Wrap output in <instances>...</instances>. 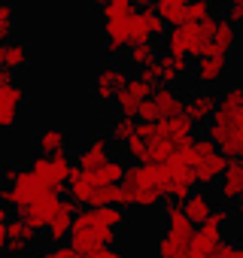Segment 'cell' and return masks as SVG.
Here are the masks:
<instances>
[{
	"label": "cell",
	"mask_w": 243,
	"mask_h": 258,
	"mask_svg": "<svg viewBox=\"0 0 243 258\" xmlns=\"http://www.w3.org/2000/svg\"><path fill=\"white\" fill-rule=\"evenodd\" d=\"M179 143L167 134L164 121H137V134L131 137V143L125 146L128 158H134V164H152L161 167L176 155Z\"/></svg>",
	"instance_id": "cell-1"
},
{
	"label": "cell",
	"mask_w": 243,
	"mask_h": 258,
	"mask_svg": "<svg viewBox=\"0 0 243 258\" xmlns=\"http://www.w3.org/2000/svg\"><path fill=\"white\" fill-rule=\"evenodd\" d=\"M43 195H58V191H52L31 167H22L19 176L10 182V188H4V207L25 210L31 201H37V198H43Z\"/></svg>",
	"instance_id": "cell-7"
},
{
	"label": "cell",
	"mask_w": 243,
	"mask_h": 258,
	"mask_svg": "<svg viewBox=\"0 0 243 258\" xmlns=\"http://www.w3.org/2000/svg\"><path fill=\"white\" fill-rule=\"evenodd\" d=\"M161 64H164V82H161V85H173L189 67H195L186 55H173V52H164V55H161Z\"/></svg>",
	"instance_id": "cell-28"
},
{
	"label": "cell",
	"mask_w": 243,
	"mask_h": 258,
	"mask_svg": "<svg viewBox=\"0 0 243 258\" xmlns=\"http://www.w3.org/2000/svg\"><path fill=\"white\" fill-rule=\"evenodd\" d=\"M216 109H219V94L213 91V88H198L189 100H186V115L195 121V124H210L213 121V115H216Z\"/></svg>",
	"instance_id": "cell-17"
},
{
	"label": "cell",
	"mask_w": 243,
	"mask_h": 258,
	"mask_svg": "<svg viewBox=\"0 0 243 258\" xmlns=\"http://www.w3.org/2000/svg\"><path fill=\"white\" fill-rule=\"evenodd\" d=\"M189 249L183 246V243H176L173 237H167V234H161L158 237V243H155V255L158 258H176V255H186Z\"/></svg>",
	"instance_id": "cell-34"
},
{
	"label": "cell",
	"mask_w": 243,
	"mask_h": 258,
	"mask_svg": "<svg viewBox=\"0 0 243 258\" xmlns=\"http://www.w3.org/2000/svg\"><path fill=\"white\" fill-rule=\"evenodd\" d=\"M216 191L225 204H240V198H243V161H231V167L222 176V182L216 185Z\"/></svg>",
	"instance_id": "cell-21"
},
{
	"label": "cell",
	"mask_w": 243,
	"mask_h": 258,
	"mask_svg": "<svg viewBox=\"0 0 243 258\" xmlns=\"http://www.w3.org/2000/svg\"><path fill=\"white\" fill-rule=\"evenodd\" d=\"M73 255H76V249H73V246H52V249L40 252L37 258H73Z\"/></svg>",
	"instance_id": "cell-42"
},
{
	"label": "cell",
	"mask_w": 243,
	"mask_h": 258,
	"mask_svg": "<svg viewBox=\"0 0 243 258\" xmlns=\"http://www.w3.org/2000/svg\"><path fill=\"white\" fill-rule=\"evenodd\" d=\"M137 118H140V121H161V109H158L155 97H149V100H143V103H140Z\"/></svg>",
	"instance_id": "cell-40"
},
{
	"label": "cell",
	"mask_w": 243,
	"mask_h": 258,
	"mask_svg": "<svg viewBox=\"0 0 243 258\" xmlns=\"http://www.w3.org/2000/svg\"><path fill=\"white\" fill-rule=\"evenodd\" d=\"M128 82H131V76L125 70L115 67V64H109V61H103L94 70V76H91V94L100 103H115V97L128 88Z\"/></svg>",
	"instance_id": "cell-10"
},
{
	"label": "cell",
	"mask_w": 243,
	"mask_h": 258,
	"mask_svg": "<svg viewBox=\"0 0 243 258\" xmlns=\"http://www.w3.org/2000/svg\"><path fill=\"white\" fill-rule=\"evenodd\" d=\"M189 7H192V0H155V13L170 28H179L189 22Z\"/></svg>",
	"instance_id": "cell-24"
},
{
	"label": "cell",
	"mask_w": 243,
	"mask_h": 258,
	"mask_svg": "<svg viewBox=\"0 0 243 258\" xmlns=\"http://www.w3.org/2000/svg\"><path fill=\"white\" fill-rule=\"evenodd\" d=\"M237 216H240V219H243V204H237Z\"/></svg>",
	"instance_id": "cell-48"
},
{
	"label": "cell",
	"mask_w": 243,
	"mask_h": 258,
	"mask_svg": "<svg viewBox=\"0 0 243 258\" xmlns=\"http://www.w3.org/2000/svg\"><path fill=\"white\" fill-rule=\"evenodd\" d=\"M183 210H186V216H189V219L201 228V225L213 216V210H216V207H213V198H210L204 188H198V191H195V195L183 204Z\"/></svg>",
	"instance_id": "cell-26"
},
{
	"label": "cell",
	"mask_w": 243,
	"mask_h": 258,
	"mask_svg": "<svg viewBox=\"0 0 243 258\" xmlns=\"http://www.w3.org/2000/svg\"><path fill=\"white\" fill-rule=\"evenodd\" d=\"M76 216H79V213H76V204H73V201H61L58 210H55V216H52V222H49V228H46V240H49L52 246H61V240L73 234Z\"/></svg>",
	"instance_id": "cell-18"
},
{
	"label": "cell",
	"mask_w": 243,
	"mask_h": 258,
	"mask_svg": "<svg viewBox=\"0 0 243 258\" xmlns=\"http://www.w3.org/2000/svg\"><path fill=\"white\" fill-rule=\"evenodd\" d=\"M34 149L37 155H55V152H67V134L61 127H43L34 134Z\"/></svg>",
	"instance_id": "cell-23"
},
{
	"label": "cell",
	"mask_w": 243,
	"mask_h": 258,
	"mask_svg": "<svg viewBox=\"0 0 243 258\" xmlns=\"http://www.w3.org/2000/svg\"><path fill=\"white\" fill-rule=\"evenodd\" d=\"M122 204H125V191H122V185H103L94 195V201H91V207H122Z\"/></svg>",
	"instance_id": "cell-31"
},
{
	"label": "cell",
	"mask_w": 243,
	"mask_h": 258,
	"mask_svg": "<svg viewBox=\"0 0 243 258\" xmlns=\"http://www.w3.org/2000/svg\"><path fill=\"white\" fill-rule=\"evenodd\" d=\"M213 249H216V243L207 240V237L198 231V237H195L192 246H189V258H213Z\"/></svg>",
	"instance_id": "cell-36"
},
{
	"label": "cell",
	"mask_w": 243,
	"mask_h": 258,
	"mask_svg": "<svg viewBox=\"0 0 243 258\" xmlns=\"http://www.w3.org/2000/svg\"><path fill=\"white\" fill-rule=\"evenodd\" d=\"M216 28H219V19H213V16L201 22V31H204V37H207V40H213V34H216Z\"/></svg>",
	"instance_id": "cell-44"
},
{
	"label": "cell",
	"mask_w": 243,
	"mask_h": 258,
	"mask_svg": "<svg viewBox=\"0 0 243 258\" xmlns=\"http://www.w3.org/2000/svg\"><path fill=\"white\" fill-rule=\"evenodd\" d=\"M140 103H143V100H140L137 94H131V91L125 88V91H122V94L115 97V103H112V106L118 109V115H128V118H134V115L140 112Z\"/></svg>",
	"instance_id": "cell-33"
},
{
	"label": "cell",
	"mask_w": 243,
	"mask_h": 258,
	"mask_svg": "<svg viewBox=\"0 0 243 258\" xmlns=\"http://www.w3.org/2000/svg\"><path fill=\"white\" fill-rule=\"evenodd\" d=\"M228 219H231V210H228V207H216L213 216L201 225V234H204L207 240H213V243H222V228L228 225Z\"/></svg>",
	"instance_id": "cell-29"
},
{
	"label": "cell",
	"mask_w": 243,
	"mask_h": 258,
	"mask_svg": "<svg viewBox=\"0 0 243 258\" xmlns=\"http://www.w3.org/2000/svg\"><path fill=\"white\" fill-rule=\"evenodd\" d=\"M28 64H31V52H28V46L22 40H10V43L0 46V67H4V73H13L16 76Z\"/></svg>",
	"instance_id": "cell-20"
},
{
	"label": "cell",
	"mask_w": 243,
	"mask_h": 258,
	"mask_svg": "<svg viewBox=\"0 0 243 258\" xmlns=\"http://www.w3.org/2000/svg\"><path fill=\"white\" fill-rule=\"evenodd\" d=\"M219 109H243V85H231L219 94Z\"/></svg>",
	"instance_id": "cell-35"
},
{
	"label": "cell",
	"mask_w": 243,
	"mask_h": 258,
	"mask_svg": "<svg viewBox=\"0 0 243 258\" xmlns=\"http://www.w3.org/2000/svg\"><path fill=\"white\" fill-rule=\"evenodd\" d=\"M88 4H91V7H94V10H103V7H106V4H109V0H88Z\"/></svg>",
	"instance_id": "cell-46"
},
{
	"label": "cell",
	"mask_w": 243,
	"mask_h": 258,
	"mask_svg": "<svg viewBox=\"0 0 243 258\" xmlns=\"http://www.w3.org/2000/svg\"><path fill=\"white\" fill-rule=\"evenodd\" d=\"M134 134H137V124H134V118H128V115H115V118L106 124V140L115 143V146H128Z\"/></svg>",
	"instance_id": "cell-27"
},
{
	"label": "cell",
	"mask_w": 243,
	"mask_h": 258,
	"mask_svg": "<svg viewBox=\"0 0 243 258\" xmlns=\"http://www.w3.org/2000/svg\"><path fill=\"white\" fill-rule=\"evenodd\" d=\"M118 243V231L109 228L94 207L82 210L73 222V234H70V246L79 252V255H94L97 249H106V246H115Z\"/></svg>",
	"instance_id": "cell-3"
},
{
	"label": "cell",
	"mask_w": 243,
	"mask_h": 258,
	"mask_svg": "<svg viewBox=\"0 0 243 258\" xmlns=\"http://www.w3.org/2000/svg\"><path fill=\"white\" fill-rule=\"evenodd\" d=\"M213 258H243V240H222V243H216Z\"/></svg>",
	"instance_id": "cell-37"
},
{
	"label": "cell",
	"mask_w": 243,
	"mask_h": 258,
	"mask_svg": "<svg viewBox=\"0 0 243 258\" xmlns=\"http://www.w3.org/2000/svg\"><path fill=\"white\" fill-rule=\"evenodd\" d=\"M125 207H158L164 201V185H161V170L152 164H131L125 179Z\"/></svg>",
	"instance_id": "cell-2"
},
{
	"label": "cell",
	"mask_w": 243,
	"mask_h": 258,
	"mask_svg": "<svg viewBox=\"0 0 243 258\" xmlns=\"http://www.w3.org/2000/svg\"><path fill=\"white\" fill-rule=\"evenodd\" d=\"M192 167H195V176H198L201 188H204V185H219L222 176H225L228 167H231V158L222 155V152H213V155H207V158H198Z\"/></svg>",
	"instance_id": "cell-19"
},
{
	"label": "cell",
	"mask_w": 243,
	"mask_h": 258,
	"mask_svg": "<svg viewBox=\"0 0 243 258\" xmlns=\"http://www.w3.org/2000/svg\"><path fill=\"white\" fill-rule=\"evenodd\" d=\"M155 88H158V85H152V82H149V79H143V76H131V82H128V91H131V94H137L140 100L155 97Z\"/></svg>",
	"instance_id": "cell-38"
},
{
	"label": "cell",
	"mask_w": 243,
	"mask_h": 258,
	"mask_svg": "<svg viewBox=\"0 0 243 258\" xmlns=\"http://www.w3.org/2000/svg\"><path fill=\"white\" fill-rule=\"evenodd\" d=\"M88 258H128V252H122L118 246H106V249H97V252L88 255Z\"/></svg>",
	"instance_id": "cell-43"
},
{
	"label": "cell",
	"mask_w": 243,
	"mask_h": 258,
	"mask_svg": "<svg viewBox=\"0 0 243 258\" xmlns=\"http://www.w3.org/2000/svg\"><path fill=\"white\" fill-rule=\"evenodd\" d=\"M186 100H189V97H183L173 85H158V88H155V103H158V109H161V121L183 115V112H186Z\"/></svg>",
	"instance_id": "cell-22"
},
{
	"label": "cell",
	"mask_w": 243,
	"mask_h": 258,
	"mask_svg": "<svg viewBox=\"0 0 243 258\" xmlns=\"http://www.w3.org/2000/svg\"><path fill=\"white\" fill-rule=\"evenodd\" d=\"M228 4H231V7H243V0H228Z\"/></svg>",
	"instance_id": "cell-47"
},
{
	"label": "cell",
	"mask_w": 243,
	"mask_h": 258,
	"mask_svg": "<svg viewBox=\"0 0 243 258\" xmlns=\"http://www.w3.org/2000/svg\"><path fill=\"white\" fill-rule=\"evenodd\" d=\"M37 243V228L25 219H7V207L0 213V246L7 258H28L31 246Z\"/></svg>",
	"instance_id": "cell-6"
},
{
	"label": "cell",
	"mask_w": 243,
	"mask_h": 258,
	"mask_svg": "<svg viewBox=\"0 0 243 258\" xmlns=\"http://www.w3.org/2000/svg\"><path fill=\"white\" fill-rule=\"evenodd\" d=\"M140 76H143V79H149L152 85H161V82H164V64H161V58H158V61H152L149 67H143V70H140Z\"/></svg>",
	"instance_id": "cell-41"
},
{
	"label": "cell",
	"mask_w": 243,
	"mask_h": 258,
	"mask_svg": "<svg viewBox=\"0 0 243 258\" xmlns=\"http://www.w3.org/2000/svg\"><path fill=\"white\" fill-rule=\"evenodd\" d=\"M176 258H189V252H186V255H176Z\"/></svg>",
	"instance_id": "cell-51"
},
{
	"label": "cell",
	"mask_w": 243,
	"mask_h": 258,
	"mask_svg": "<svg viewBox=\"0 0 243 258\" xmlns=\"http://www.w3.org/2000/svg\"><path fill=\"white\" fill-rule=\"evenodd\" d=\"M207 137L219 146L228 158H243V109H216L213 121L207 124Z\"/></svg>",
	"instance_id": "cell-4"
},
{
	"label": "cell",
	"mask_w": 243,
	"mask_h": 258,
	"mask_svg": "<svg viewBox=\"0 0 243 258\" xmlns=\"http://www.w3.org/2000/svg\"><path fill=\"white\" fill-rule=\"evenodd\" d=\"M228 70H231L228 55H204V58H198V61H195V67H192L195 82H198V85H204V88H213L216 82H222Z\"/></svg>",
	"instance_id": "cell-14"
},
{
	"label": "cell",
	"mask_w": 243,
	"mask_h": 258,
	"mask_svg": "<svg viewBox=\"0 0 243 258\" xmlns=\"http://www.w3.org/2000/svg\"><path fill=\"white\" fill-rule=\"evenodd\" d=\"M52 191H64L67 188V179H70V173H73V161H70V152H55V155H37L31 164H28Z\"/></svg>",
	"instance_id": "cell-8"
},
{
	"label": "cell",
	"mask_w": 243,
	"mask_h": 258,
	"mask_svg": "<svg viewBox=\"0 0 243 258\" xmlns=\"http://www.w3.org/2000/svg\"><path fill=\"white\" fill-rule=\"evenodd\" d=\"M161 170V185H164V198L167 201H176V204H186L198 188V176H195V167L183 158H170L167 164L158 167Z\"/></svg>",
	"instance_id": "cell-5"
},
{
	"label": "cell",
	"mask_w": 243,
	"mask_h": 258,
	"mask_svg": "<svg viewBox=\"0 0 243 258\" xmlns=\"http://www.w3.org/2000/svg\"><path fill=\"white\" fill-rule=\"evenodd\" d=\"M100 188H103V182H100L97 173H85V170L73 167V173H70V179H67V195H70L73 204L91 207V201H94V195H97Z\"/></svg>",
	"instance_id": "cell-15"
},
{
	"label": "cell",
	"mask_w": 243,
	"mask_h": 258,
	"mask_svg": "<svg viewBox=\"0 0 243 258\" xmlns=\"http://www.w3.org/2000/svg\"><path fill=\"white\" fill-rule=\"evenodd\" d=\"M0 37H4V43H10L16 37V7L13 4H0Z\"/></svg>",
	"instance_id": "cell-32"
},
{
	"label": "cell",
	"mask_w": 243,
	"mask_h": 258,
	"mask_svg": "<svg viewBox=\"0 0 243 258\" xmlns=\"http://www.w3.org/2000/svg\"><path fill=\"white\" fill-rule=\"evenodd\" d=\"M73 258H88V255H79V252H76V255H73Z\"/></svg>",
	"instance_id": "cell-49"
},
{
	"label": "cell",
	"mask_w": 243,
	"mask_h": 258,
	"mask_svg": "<svg viewBox=\"0 0 243 258\" xmlns=\"http://www.w3.org/2000/svg\"><path fill=\"white\" fill-rule=\"evenodd\" d=\"M22 103H25V88L19 85V79L13 73H0V127H4V134L16 127Z\"/></svg>",
	"instance_id": "cell-11"
},
{
	"label": "cell",
	"mask_w": 243,
	"mask_h": 258,
	"mask_svg": "<svg viewBox=\"0 0 243 258\" xmlns=\"http://www.w3.org/2000/svg\"><path fill=\"white\" fill-rule=\"evenodd\" d=\"M210 0H192V7H189V25H201L204 19H210Z\"/></svg>",
	"instance_id": "cell-39"
},
{
	"label": "cell",
	"mask_w": 243,
	"mask_h": 258,
	"mask_svg": "<svg viewBox=\"0 0 243 258\" xmlns=\"http://www.w3.org/2000/svg\"><path fill=\"white\" fill-rule=\"evenodd\" d=\"M164 46H167V52H173V55H186V58H195V61H198V58L207 55L210 40L204 37L201 25H189V22H186V25L167 31Z\"/></svg>",
	"instance_id": "cell-9"
},
{
	"label": "cell",
	"mask_w": 243,
	"mask_h": 258,
	"mask_svg": "<svg viewBox=\"0 0 243 258\" xmlns=\"http://www.w3.org/2000/svg\"><path fill=\"white\" fill-rule=\"evenodd\" d=\"M161 219H164V234L167 237H173L176 243H183L186 249L192 246V240L198 237V225L186 216V210H183V204H176V201H164L161 204Z\"/></svg>",
	"instance_id": "cell-12"
},
{
	"label": "cell",
	"mask_w": 243,
	"mask_h": 258,
	"mask_svg": "<svg viewBox=\"0 0 243 258\" xmlns=\"http://www.w3.org/2000/svg\"><path fill=\"white\" fill-rule=\"evenodd\" d=\"M58 204H61V195H43V198L31 201L25 210H19V219H25L31 228L43 231V228H49V222H52V216H55Z\"/></svg>",
	"instance_id": "cell-16"
},
{
	"label": "cell",
	"mask_w": 243,
	"mask_h": 258,
	"mask_svg": "<svg viewBox=\"0 0 243 258\" xmlns=\"http://www.w3.org/2000/svg\"><path fill=\"white\" fill-rule=\"evenodd\" d=\"M225 22H231V25H243V7H228Z\"/></svg>",
	"instance_id": "cell-45"
},
{
	"label": "cell",
	"mask_w": 243,
	"mask_h": 258,
	"mask_svg": "<svg viewBox=\"0 0 243 258\" xmlns=\"http://www.w3.org/2000/svg\"><path fill=\"white\" fill-rule=\"evenodd\" d=\"M210 4H225V0H210Z\"/></svg>",
	"instance_id": "cell-50"
},
{
	"label": "cell",
	"mask_w": 243,
	"mask_h": 258,
	"mask_svg": "<svg viewBox=\"0 0 243 258\" xmlns=\"http://www.w3.org/2000/svg\"><path fill=\"white\" fill-rule=\"evenodd\" d=\"M234 46H237V25L222 19L216 34H213V40H210V46H207V55H231Z\"/></svg>",
	"instance_id": "cell-25"
},
{
	"label": "cell",
	"mask_w": 243,
	"mask_h": 258,
	"mask_svg": "<svg viewBox=\"0 0 243 258\" xmlns=\"http://www.w3.org/2000/svg\"><path fill=\"white\" fill-rule=\"evenodd\" d=\"M152 61H158V55H155V46L152 43H143V46H131L128 49V64L131 67H149Z\"/></svg>",
	"instance_id": "cell-30"
},
{
	"label": "cell",
	"mask_w": 243,
	"mask_h": 258,
	"mask_svg": "<svg viewBox=\"0 0 243 258\" xmlns=\"http://www.w3.org/2000/svg\"><path fill=\"white\" fill-rule=\"evenodd\" d=\"M112 158H115V155L109 152V140L100 137V134H94V137H88L85 146L79 149V155H76V167L85 170V173H100Z\"/></svg>",
	"instance_id": "cell-13"
}]
</instances>
